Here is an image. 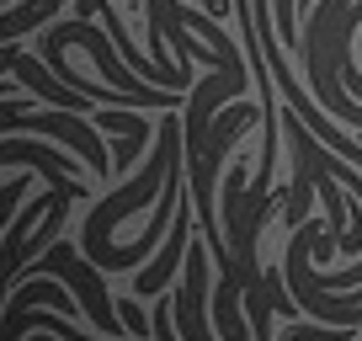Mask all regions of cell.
I'll use <instances>...</instances> for the list:
<instances>
[{"instance_id":"obj_1","label":"cell","mask_w":362,"mask_h":341,"mask_svg":"<svg viewBox=\"0 0 362 341\" xmlns=\"http://www.w3.org/2000/svg\"><path fill=\"white\" fill-rule=\"evenodd\" d=\"M0 134H37V139H54V144L75 149L86 160V170L96 182H112L117 166L102 144V123L86 112H69V107H37V96H22V102H0Z\"/></svg>"},{"instance_id":"obj_2","label":"cell","mask_w":362,"mask_h":341,"mask_svg":"<svg viewBox=\"0 0 362 341\" xmlns=\"http://www.w3.org/2000/svg\"><path fill=\"white\" fill-rule=\"evenodd\" d=\"M208 256H214L208 240H192V245H187V272H181V288L170 294L181 341H218L214 325H208Z\"/></svg>"},{"instance_id":"obj_3","label":"cell","mask_w":362,"mask_h":341,"mask_svg":"<svg viewBox=\"0 0 362 341\" xmlns=\"http://www.w3.org/2000/svg\"><path fill=\"white\" fill-rule=\"evenodd\" d=\"M192 219H197V208H192V203H176V219H170V229H165V250H160V256H149V262L139 267V277H134V299H155V294H165L170 277H176V267H187Z\"/></svg>"}]
</instances>
